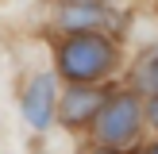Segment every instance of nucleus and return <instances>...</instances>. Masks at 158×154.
<instances>
[{
  "label": "nucleus",
  "mask_w": 158,
  "mask_h": 154,
  "mask_svg": "<svg viewBox=\"0 0 158 154\" xmlns=\"http://www.w3.org/2000/svg\"><path fill=\"white\" fill-rule=\"evenodd\" d=\"M81 4H93V0H81Z\"/></svg>",
  "instance_id": "9"
},
{
  "label": "nucleus",
  "mask_w": 158,
  "mask_h": 154,
  "mask_svg": "<svg viewBox=\"0 0 158 154\" xmlns=\"http://www.w3.org/2000/svg\"><path fill=\"white\" fill-rule=\"evenodd\" d=\"M97 19H100V12H97V8H89V4H81V8H69V12L62 15V23H66L69 31H77V27H93Z\"/></svg>",
  "instance_id": "5"
},
{
  "label": "nucleus",
  "mask_w": 158,
  "mask_h": 154,
  "mask_svg": "<svg viewBox=\"0 0 158 154\" xmlns=\"http://www.w3.org/2000/svg\"><path fill=\"white\" fill-rule=\"evenodd\" d=\"M135 127H139V104H135V96L120 92V96H112L104 104L100 123H97V135L104 139V143L120 146V143H127V139L135 135Z\"/></svg>",
  "instance_id": "2"
},
{
  "label": "nucleus",
  "mask_w": 158,
  "mask_h": 154,
  "mask_svg": "<svg viewBox=\"0 0 158 154\" xmlns=\"http://www.w3.org/2000/svg\"><path fill=\"white\" fill-rule=\"evenodd\" d=\"M100 108V92L93 89H73L66 92V104H62V120L66 123H89Z\"/></svg>",
  "instance_id": "4"
},
{
  "label": "nucleus",
  "mask_w": 158,
  "mask_h": 154,
  "mask_svg": "<svg viewBox=\"0 0 158 154\" xmlns=\"http://www.w3.org/2000/svg\"><path fill=\"white\" fill-rule=\"evenodd\" d=\"M50 108H54V77L39 73L27 85V96H23V116H27L31 127H50Z\"/></svg>",
  "instance_id": "3"
},
{
  "label": "nucleus",
  "mask_w": 158,
  "mask_h": 154,
  "mask_svg": "<svg viewBox=\"0 0 158 154\" xmlns=\"http://www.w3.org/2000/svg\"><path fill=\"white\" fill-rule=\"evenodd\" d=\"M151 123H154V127H158V96L151 100Z\"/></svg>",
  "instance_id": "6"
},
{
  "label": "nucleus",
  "mask_w": 158,
  "mask_h": 154,
  "mask_svg": "<svg viewBox=\"0 0 158 154\" xmlns=\"http://www.w3.org/2000/svg\"><path fill=\"white\" fill-rule=\"evenodd\" d=\"M97 154H116V150H97Z\"/></svg>",
  "instance_id": "8"
},
{
  "label": "nucleus",
  "mask_w": 158,
  "mask_h": 154,
  "mask_svg": "<svg viewBox=\"0 0 158 154\" xmlns=\"http://www.w3.org/2000/svg\"><path fill=\"white\" fill-rule=\"evenodd\" d=\"M147 154H158V143H154V146H151V150H147Z\"/></svg>",
  "instance_id": "7"
},
{
  "label": "nucleus",
  "mask_w": 158,
  "mask_h": 154,
  "mask_svg": "<svg viewBox=\"0 0 158 154\" xmlns=\"http://www.w3.org/2000/svg\"><path fill=\"white\" fill-rule=\"evenodd\" d=\"M58 62H62V73L66 77H73V81H93V77H104L108 69H112L116 50H112V43H104V38H97V35H73L62 46Z\"/></svg>",
  "instance_id": "1"
}]
</instances>
